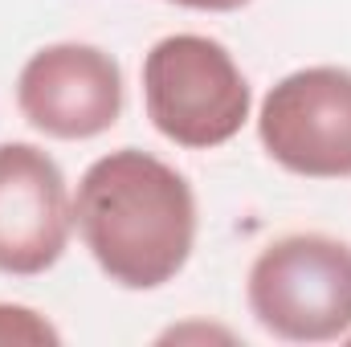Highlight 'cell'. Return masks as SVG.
I'll use <instances>...</instances> for the list:
<instances>
[{
    "label": "cell",
    "instance_id": "obj_1",
    "mask_svg": "<svg viewBox=\"0 0 351 347\" xmlns=\"http://www.w3.org/2000/svg\"><path fill=\"white\" fill-rule=\"evenodd\" d=\"M74 225L114 286L160 290L192 258L196 192L152 152L119 147L82 172Z\"/></svg>",
    "mask_w": 351,
    "mask_h": 347
},
{
    "label": "cell",
    "instance_id": "obj_2",
    "mask_svg": "<svg viewBox=\"0 0 351 347\" xmlns=\"http://www.w3.org/2000/svg\"><path fill=\"white\" fill-rule=\"evenodd\" d=\"M143 106L168 143L208 152L250 123L254 90L221 41L172 33L143 58Z\"/></svg>",
    "mask_w": 351,
    "mask_h": 347
},
{
    "label": "cell",
    "instance_id": "obj_3",
    "mask_svg": "<svg viewBox=\"0 0 351 347\" xmlns=\"http://www.w3.org/2000/svg\"><path fill=\"white\" fill-rule=\"evenodd\" d=\"M245 302L265 335L331 344L351 335V246L327 233L269 241L250 265Z\"/></svg>",
    "mask_w": 351,
    "mask_h": 347
},
{
    "label": "cell",
    "instance_id": "obj_4",
    "mask_svg": "<svg viewBox=\"0 0 351 347\" xmlns=\"http://www.w3.org/2000/svg\"><path fill=\"white\" fill-rule=\"evenodd\" d=\"M265 156L306 180H351V70L306 66L269 86L258 110Z\"/></svg>",
    "mask_w": 351,
    "mask_h": 347
},
{
    "label": "cell",
    "instance_id": "obj_5",
    "mask_svg": "<svg viewBox=\"0 0 351 347\" xmlns=\"http://www.w3.org/2000/svg\"><path fill=\"white\" fill-rule=\"evenodd\" d=\"M16 106L49 139H94L123 115V70L106 49L86 41L45 45L16 74Z\"/></svg>",
    "mask_w": 351,
    "mask_h": 347
},
{
    "label": "cell",
    "instance_id": "obj_6",
    "mask_svg": "<svg viewBox=\"0 0 351 347\" xmlns=\"http://www.w3.org/2000/svg\"><path fill=\"white\" fill-rule=\"evenodd\" d=\"M74 229L66 176L37 143H0V274L37 278L53 270Z\"/></svg>",
    "mask_w": 351,
    "mask_h": 347
},
{
    "label": "cell",
    "instance_id": "obj_7",
    "mask_svg": "<svg viewBox=\"0 0 351 347\" xmlns=\"http://www.w3.org/2000/svg\"><path fill=\"white\" fill-rule=\"evenodd\" d=\"M0 344H58V331L37 311L0 302Z\"/></svg>",
    "mask_w": 351,
    "mask_h": 347
},
{
    "label": "cell",
    "instance_id": "obj_8",
    "mask_svg": "<svg viewBox=\"0 0 351 347\" xmlns=\"http://www.w3.org/2000/svg\"><path fill=\"white\" fill-rule=\"evenodd\" d=\"M180 8H196V12H233V8H245L250 0H172Z\"/></svg>",
    "mask_w": 351,
    "mask_h": 347
},
{
    "label": "cell",
    "instance_id": "obj_9",
    "mask_svg": "<svg viewBox=\"0 0 351 347\" xmlns=\"http://www.w3.org/2000/svg\"><path fill=\"white\" fill-rule=\"evenodd\" d=\"M348 339H351V335H348Z\"/></svg>",
    "mask_w": 351,
    "mask_h": 347
}]
</instances>
